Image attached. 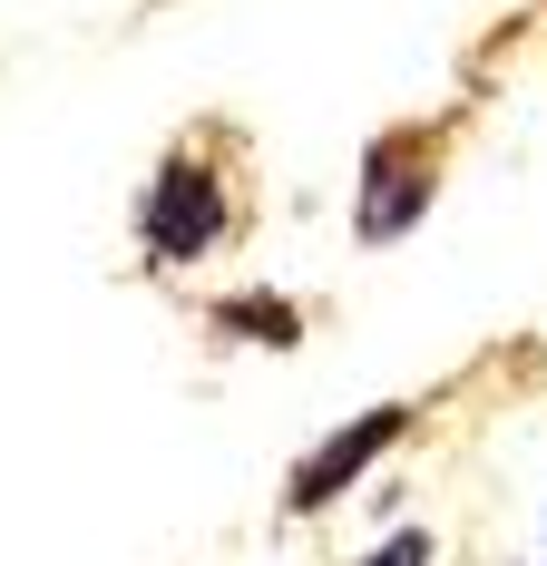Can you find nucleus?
<instances>
[{"label": "nucleus", "instance_id": "nucleus-1", "mask_svg": "<svg viewBox=\"0 0 547 566\" xmlns=\"http://www.w3.org/2000/svg\"><path fill=\"white\" fill-rule=\"evenodd\" d=\"M137 226H147V254H157V264H196V254L225 234V186L196 167V157H176V167H157Z\"/></svg>", "mask_w": 547, "mask_h": 566}, {"label": "nucleus", "instance_id": "nucleus-2", "mask_svg": "<svg viewBox=\"0 0 547 566\" xmlns=\"http://www.w3.org/2000/svg\"><path fill=\"white\" fill-rule=\"evenodd\" d=\"M401 430H411V410H401V400L362 410V420H342V430H332L323 450H313L303 469H293L283 509H332V499H342V489H352V479H362V469H372V459H382L391 440H401Z\"/></svg>", "mask_w": 547, "mask_h": 566}, {"label": "nucleus", "instance_id": "nucleus-3", "mask_svg": "<svg viewBox=\"0 0 547 566\" xmlns=\"http://www.w3.org/2000/svg\"><path fill=\"white\" fill-rule=\"evenodd\" d=\"M421 206H431V167H421V147H411V137H401V147H372V176H362V244H391Z\"/></svg>", "mask_w": 547, "mask_h": 566}, {"label": "nucleus", "instance_id": "nucleus-4", "mask_svg": "<svg viewBox=\"0 0 547 566\" xmlns=\"http://www.w3.org/2000/svg\"><path fill=\"white\" fill-rule=\"evenodd\" d=\"M216 323H225V333H265V342H293V313H283V303H265V293H255V303H225Z\"/></svg>", "mask_w": 547, "mask_h": 566}, {"label": "nucleus", "instance_id": "nucleus-5", "mask_svg": "<svg viewBox=\"0 0 547 566\" xmlns=\"http://www.w3.org/2000/svg\"><path fill=\"white\" fill-rule=\"evenodd\" d=\"M421 557H431V537H391L382 547V566H421Z\"/></svg>", "mask_w": 547, "mask_h": 566}]
</instances>
